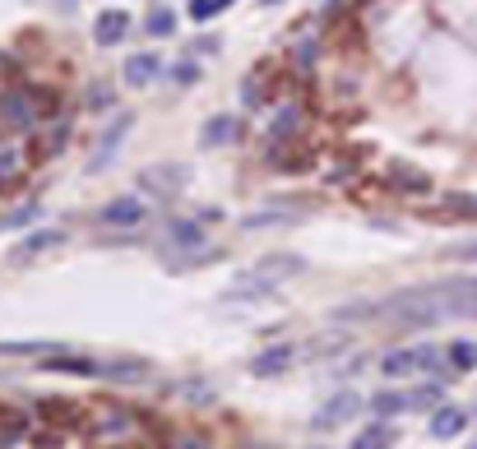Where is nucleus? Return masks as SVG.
<instances>
[{
    "label": "nucleus",
    "mask_w": 477,
    "mask_h": 449,
    "mask_svg": "<svg viewBox=\"0 0 477 449\" xmlns=\"http://www.w3.org/2000/svg\"><path fill=\"white\" fill-rule=\"evenodd\" d=\"M380 376L385 380H408V376H454L445 366V352L435 343H408L380 357Z\"/></svg>",
    "instance_id": "nucleus-1"
},
{
    "label": "nucleus",
    "mask_w": 477,
    "mask_h": 449,
    "mask_svg": "<svg viewBox=\"0 0 477 449\" xmlns=\"http://www.w3.org/2000/svg\"><path fill=\"white\" fill-rule=\"evenodd\" d=\"M362 394H357V389H339L334 398H325V407H320V413H315L310 417V431H339V426H348L357 413H362Z\"/></svg>",
    "instance_id": "nucleus-2"
},
{
    "label": "nucleus",
    "mask_w": 477,
    "mask_h": 449,
    "mask_svg": "<svg viewBox=\"0 0 477 449\" xmlns=\"http://www.w3.org/2000/svg\"><path fill=\"white\" fill-rule=\"evenodd\" d=\"M37 371H47V376H79V380H102V361L61 348V352H52V357H37Z\"/></svg>",
    "instance_id": "nucleus-3"
},
{
    "label": "nucleus",
    "mask_w": 477,
    "mask_h": 449,
    "mask_svg": "<svg viewBox=\"0 0 477 449\" xmlns=\"http://www.w3.org/2000/svg\"><path fill=\"white\" fill-rule=\"evenodd\" d=\"M273 292H278V278H269L264 269H246L223 288V301H269Z\"/></svg>",
    "instance_id": "nucleus-4"
},
{
    "label": "nucleus",
    "mask_w": 477,
    "mask_h": 449,
    "mask_svg": "<svg viewBox=\"0 0 477 449\" xmlns=\"http://www.w3.org/2000/svg\"><path fill=\"white\" fill-rule=\"evenodd\" d=\"M144 218H148V204L139 195H116V199H107L102 209H98V223L102 227H139Z\"/></svg>",
    "instance_id": "nucleus-5"
},
{
    "label": "nucleus",
    "mask_w": 477,
    "mask_h": 449,
    "mask_svg": "<svg viewBox=\"0 0 477 449\" xmlns=\"http://www.w3.org/2000/svg\"><path fill=\"white\" fill-rule=\"evenodd\" d=\"M186 181H190V167H186V162H163V167L139 172V186H144V190H153L157 199H176Z\"/></svg>",
    "instance_id": "nucleus-6"
},
{
    "label": "nucleus",
    "mask_w": 477,
    "mask_h": 449,
    "mask_svg": "<svg viewBox=\"0 0 477 449\" xmlns=\"http://www.w3.org/2000/svg\"><path fill=\"white\" fill-rule=\"evenodd\" d=\"M292 361H297V343H269V348H260V352H255L246 366H251V376L273 380V376L292 371Z\"/></svg>",
    "instance_id": "nucleus-7"
},
{
    "label": "nucleus",
    "mask_w": 477,
    "mask_h": 449,
    "mask_svg": "<svg viewBox=\"0 0 477 449\" xmlns=\"http://www.w3.org/2000/svg\"><path fill=\"white\" fill-rule=\"evenodd\" d=\"M130 120H135L130 111H116V120H111V126L102 130V139H98V148H93V162H89V172H93V177L111 167V153L121 148V139L130 135Z\"/></svg>",
    "instance_id": "nucleus-8"
},
{
    "label": "nucleus",
    "mask_w": 477,
    "mask_h": 449,
    "mask_svg": "<svg viewBox=\"0 0 477 449\" xmlns=\"http://www.w3.org/2000/svg\"><path fill=\"white\" fill-rule=\"evenodd\" d=\"M56 246H65V232L61 227H37V232H28L24 241H14V246H10V264H28L33 255H47Z\"/></svg>",
    "instance_id": "nucleus-9"
},
{
    "label": "nucleus",
    "mask_w": 477,
    "mask_h": 449,
    "mask_svg": "<svg viewBox=\"0 0 477 449\" xmlns=\"http://www.w3.org/2000/svg\"><path fill=\"white\" fill-rule=\"evenodd\" d=\"M130 37V10H102L93 19V43L98 47H121Z\"/></svg>",
    "instance_id": "nucleus-10"
},
{
    "label": "nucleus",
    "mask_w": 477,
    "mask_h": 449,
    "mask_svg": "<svg viewBox=\"0 0 477 449\" xmlns=\"http://www.w3.org/2000/svg\"><path fill=\"white\" fill-rule=\"evenodd\" d=\"M167 251H186V260L190 255H200V251H209V232H205V223H172L167 227Z\"/></svg>",
    "instance_id": "nucleus-11"
},
{
    "label": "nucleus",
    "mask_w": 477,
    "mask_h": 449,
    "mask_svg": "<svg viewBox=\"0 0 477 449\" xmlns=\"http://www.w3.org/2000/svg\"><path fill=\"white\" fill-rule=\"evenodd\" d=\"M157 74H163V56H157V52H135V56H126V70H121L126 89H148Z\"/></svg>",
    "instance_id": "nucleus-12"
},
{
    "label": "nucleus",
    "mask_w": 477,
    "mask_h": 449,
    "mask_svg": "<svg viewBox=\"0 0 477 449\" xmlns=\"http://www.w3.org/2000/svg\"><path fill=\"white\" fill-rule=\"evenodd\" d=\"M246 135V120L242 116H209L205 130H200V144L205 148H223V144H236Z\"/></svg>",
    "instance_id": "nucleus-13"
},
{
    "label": "nucleus",
    "mask_w": 477,
    "mask_h": 449,
    "mask_svg": "<svg viewBox=\"0 0 477 449\" xmlns=\"http://www.w3.org/2000/svg\"><path fill=\"white\" fill-rule=\"evenodd\" d=\"M468 422H472L468 407L441 403V407L431 413V435H435V440H454V435H463V431H468Z\"/></svg>",
    "instance_id": "nucleus-14"
},
{
    "label": "nucleus",
    "mask_w": 477,
    "mask_h": 449,
    "mask_svg": "<svg viewBox=\"0 0 477 449\" xmlns=\"http://www.w3.org/2000/svg\"><path fill=\"white\" fill-rule=\"evenodd\" d=\"M102 380L139 385V380H148V361L144 357H111V361H102Z\"/></svg>",
    "instance_id": "nucleus-15"
},
{
    "label": "nucleus",
    "mask_w": 477,
    "mask_h": 449,
    "mask_svg": "<svg viewBox=\"0 0 477 449\" xmlns=\"http://www.w3.org/2000/svg\"><path fill=\"white\" fill-rule=\"evenodd\" d=\"M0 116H5L14 130H33L37 126V107L24 93H0Z\"/></svg>",
    "instance_id": "nucleus-16"
},
{
    "label": "nucleus",
    "mask_w": 477,
    "mask_h": 449,
    "mask_svg": "<svg viewBox=\"0 0 477 449\" xmlns=\"http://www.w3.org/2000/svg\"><path fill=\"white\" fill-rule=\"evenodd\" d=\"M367 407H371V417L394 422V417L408 413V394H404V389H376V394L367 398Z\"/></svg>",
    "instance_id": "nucleus-17"
},
{
    "label": "nucleus",
    "mask_w": 477,
    "mask_h": 449,
    "mask_svg": "<svg viewBox=\"0 0 477 449\" xmlns=\"http://www.w3.org/2000/svg\"><path fill=\"white\" fill-rule=\"evenodd\" d=\"M394 440H399V431H394V422H371V426H362L352 435V444L348 449H394Z\"/></svg>",
    "instance_id": "nucleus-18"
},
{
    "label": "nucleus",
    "mask_w": 477,
    "mask_h": 449,
    "mask_svg": "<svg viewBox=\"0 0 477 449\" xmlns=\"http://www.w3.org/2000/svg\"><path fill=\"white\" fill-rule=\"evenodd\" d=\"M37 407H43V417H47V422H56V426H65V431L84 426V407L70 403V398H43Z\"/></svg>",
    "instance_id": "nucleus-19"
},
{
    "label": "nucleus",
    "mask_w": 477,
    "mask_h": 449,
    "mask_svg": "<svg viewBox=\"0 0 477 449\" xmlns=\"http://www.w3.org/2000/svg\"><path fill=\"white\" fill-rule=\"evenodd\" d=\"M255 269H264L269 278H278V282H283V278H297V273H306V260H301V255H292V251H273V255H264Z\"/></svg>",
    "instance_id": "nucleus-20"
},
{
    "label": "nucleus",
    "mask_w": 477,
    "mask_h": 449,
    "mask_svg": "<svg viewBox=\"0 0 477 449\" xmlns=\"http://www.w3.org/2000/svg\"><path fill=\"white\" fill-rule=\"evenodd\" d=\"M385 181L389 186H399V190H417V195H426L431 190V177L426 172H417V167H408V162H389V172H385Z\"/></svg>",
    "instance_id": "nucleus-21"
},
{
    "label": "nucleus",
    "mask_w": 477,
    "mask_h": 449,
    "mask_svg": "<svg viewBox=\"0 0 477 449\" xmlns=\"http://www.w3.org/2000/svg\"><path fill=\"white\" fill-rule=\"evenodd\" d=\"M301 107H283V111H278L273 120H269V148H278V144H283V139H292L297 130H301Z\"/></svg>",
    "instance_id": "nucleus-22"
},
{
    "label": "nucleus",
    "mask_w": 477,
    "mask_h": 449,
    "mask_svg": "<svg viewBox=\"0 0 477 449\" xmlns=\"http://www.w3.org/2000/svg\"><path fill=\"white\" fill-rule=\"evenodd\" d=\"M61 348L65 343H56V339H14V343H0V357H52Z\"/></svg>",
    "instance_id": "nucleus-23"
},
{
    "label": "nucleus",
    "mask_w": 477,
    "mask_h": 449,
    "mask_svg": "<svg viewBox=\"0 0 477 449\" xmlns=\"http://www.w3.org/2000/svg\"><path fill=\"white\" fill-rule=\"evenodd\" d=\"M28 435V413H19V407H0V449H10Z\"/></svg>",
    "instance_id": "nucleus-24"
},
{
    "label": "nucleus",
    "mask_w": 477,
    "mask_h": 449,
    "mask_svg": "<svg viewBox=\"0 0 477 449\" xmlns=\"http://www.w3.org/2000/svg\"><path fill=\"white\" fill-rule=\"evenodd\" d=\"M445 398V380H431V385H417L408 389V413H435Z\"/></svg>",
    "instance_id": "nucleus-25"
},
{
    "label": "nucleus",
    "mask_w": 477,
    "mask_h": 449,
    "mask_svg": "<svg viewBox=\"0 0 477 449\" xmlns=\"http://www.w3.org/2000/svg\"><path fill=\"white\" fill-rule=\"evenodd\" d=\"M297 223V209H255L242 218V232H260V227H288Z\"/></svg>",
    "instance_id": "nucleus-26"
},
{
    "label": "nucleus",
    "mask_w": 477,
    "mask_h": 449,
    "mask_svg": "<svg viewBox=\"0 0 477 449\" xmlns=\"http://www.w3.org/2000/svg\"><path fill=\"white\" fill-rule=\"evenodd\" d=\"M445 366L450 371H477V343L472 339H454L445 348Z\"/></svg>",
    "instance_id": "nucleus-27"
},
{
    "label": "nucleus",
    "mask_w": 477,
    "mask_h": 449,
    "mask_svg": "<svg viewBox=\"0 0 477 449\" xmlns=\"http://www.w3.org/2000/svg\"><path fill=\"white\" fill-rule=\"evenodd\" d=\"M144 33H148V37H172V33H176V10L153 5L148 19H144Z\"/></svg>",
    "instance_id": "nucleus-28"
},
{
    "label": "nucleus",
    "mask_w": 477,
    "mask_h": 449,
    "mask_svg": "<svg viewBox=\"0 0 477 449\" xmlns=\"http://www.w3.org/2000/svg\"><path fill=\"white\" fill-rule=\"evenodd\" d=\"M37 218H43V204L28 199V204H19V209H10L5 218H0V232H19V227H28V223H37Z\"/></svg>",
    "instance_id": "nucleus-29"
},
{
    "label": "nucleus",
    "mask_w": 477,
    "mask_h": 449,
    "mask_svg": "<svg viewBox=\"0 0 477 449\" xmlns=\"http://www.w3.org/2000/svg\"><path fill=\"white\" fill-rule=\"evenodd\" d=\"M223 10H232V0H190V5H186V14H190L195 24H209V19H218Z\"/></svg>",
    "instance_id": "nucleus-30"
},
{
    "label": "nucleus",
    "mask_w": 477,
    "mask_h": 449,
    "mask_svg": "<svg viewBox=\"0 0 477 449\" xmlns=\"http://www.w3.org/2000/svg\"><path fill=\"white\" fill-rule=\"evenodd\" d=\"M445 214H454V218H477V195H445Z\"/></svg>",
    "instance_id": "nucleus-31"
},
{
    "label": "nucleus",
    "mask_w": 477,
    "mask_h": 449,
    "mask_svg": "<svg viewBox=\"0 0 477 449\" xmlns=\"http://www.w3.org/2000/svg\"><path fill=\"white\" fill-rule=\"evenodd\" d=\"M172 79H176L181 89H190L195 79H200V65H195V61H181V65H172Z\"/></svg>",
    "instance_id": "nucleus-32"
},
{
    "label": "nucleus",
    "mask_w": 477,
    "mask_h": 449,
    "mask_svg": "<svg viewBox=\"0 0 477 449\" xmlns=\"http://www.w3.org/2000/svg\"><path fill=\"white\" fill-rule=\"evenodd\" d=\"M14 172H19V153H14V148H5V153H0V181L14 177Z\"/></svg>",
    "instance_id": "nucleus-33"
},
{
    "label": "nucleus",
    "mask_w": 477,
    "mask_h": 449,
    "mask_svg": "<svg viewBox=\"0 0 477 449\" xmlns=\"http://www.w3.org/2000/svg\"><path fill=\"white\" fill-rule=\"evenodd\" d=\"M454 288H459L463 297H472V306H468V310H477V278H459Z\"/></svg>",
    "instance_id": "nucleus-34"
},
{
    "label": "nucleus",
    "mask_w": 477,
    "mask_h": 449,
    "mask_svg": "<svg viewBox=\"0 0 477 449\" xmlns=\"http://www.w3.org/2000/svg\"><path fill=\"white\" fill-rule=\"evenodd\" d=\"M450 255H454V260H477V241H468V246H454Z\"/></svg>",
    "instance_id": "nucleus-35"
},
{
    "label": "nucleus",
    "mask_w": 477,
    "mask_h": 449,
    "mask_svg": "<svg viewBox=\"0 0 477 449\" xmlns=\"http://www.w3.org/2000/svg\"><path fill=\"white\" fill-rule=\"evenodd\" d=\"M195 52H200V56H214L218 52V43H214V37H200V43H190Z\"/></svg>",
    "instance_id": "nucleus-36"
},
{
    "label": "nucleus",
    "mask_w": 477,
    "mask_h": 449,
    "mask_svg": "<svg viewBox=\"0 0 477 449\" xmlns=\"http://www.w3.org/2000/svg\"><path fill=\"white\" fill-rule=\"evenodd\" d=\"M176 449H214L209 440H200V435H195V440H176Z\"/></svg>",
    "instance_id": "nucleus-37"
},
{
    "label": "nucleus",
    "mask_w": 477,
    "mask_h": 449,
    "mask_svg": "<svg viewBox=\"0 0 477 449\" xmlns=\"http://www.w3.org/2000/svg\"><path fill=\"white\" fill-rule=\"evenodd\" d=\"M89 102H93V107H102V102H111V89H93V93H89Z\"/></svg>",
    "instance_id": "nucleus-38"
},
{
    "label": "nucleus",
    "mask_w": 477,
    "mask_h": 449,
    "mask_svg": "<svg viewBox=\"0 0 477 449\" xmlns=\"http://www.w3.org/2000/svg\"><path fill=\"white\" fill-rule=\"evenodd\" d=\"M260 5H278V0H260Z\"/></svg>",
    "instance_id": "nucleus-39"
},
{
    "label": "nucleus",
    "mask_w": 477,
    "mask_h": 449,
    "mask_svg": "<svg viewBox=\"0 0 477 449\" xmlns=\"http://www.w3.org/2000/svg\"><path fill=\"white\" fill-rule=\"evenodd\" d=\"M472 422H477V413H472Z\"/></svg>",
    "instance_id": "nucleus-40"
},
{
    "label": "nucleus",
    "mask_w": 477,
    "mask_h": 449,
    "mask_svg": "<svg viewBox=\"0 0 477 449\" xmlns=\"http://www.w3.org/2000/svg\"><path fill=\"white\" fill-rule=\"evenodd\" d=\"M468 449H477V444H468Z\"/></svg>",
    "instance_id": "nucleus-41"
}]
</instances>
